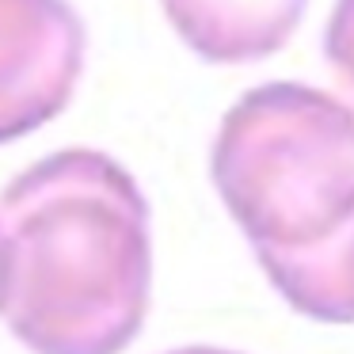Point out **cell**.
I'll list each match as a JSON object with an SVG mask.
<instances>
[{
  "instance_id": "obj_1",
  "label": "cell",
  "mask_w": 354,
  "mask_h": 354,
  "mask_svg": "<svg viewBox=\"0 0 354 354\" xmlns=\"http://www.w3.org/2000/svg\"><path fill=\"white\" fill-rule=\"evenodd\" d=\"M149 278V209L111 156L62 149L4 187L0 313L31 354H122Z\"/></svg>"
},
{
  "instance_id": "obj_2",
  "label": "cell",
  "mask_w": 354,
  "mask_h": 354,
  "mask_svg": "<svg viewBox=\"0 0 354 354\" xmlns=\"http://www.w3.org/2000/svg\"><path fill=\"white\" fill-rule=\"evenodd\" d=\"M84 62V27L65 0H0V145L62 115Z\"/></svg>"
},
{
  "instance_id": "obj_3",
  "label": "cell",
  "mask_w": 354,
  "mask_h": 354,
  "mask_svg": "<svg viewBox=\"0 0 354 354\" xmlns=\"http://www.w3.org/2000/svg\"><path fill=\"white\" fill-rule=\"evenodd\" d=\"M168 354H232V351H217V346H179V351H168Z\"/></svg>"
}]
</instances>
